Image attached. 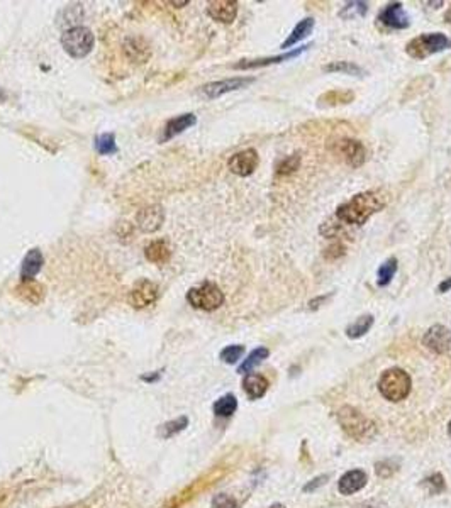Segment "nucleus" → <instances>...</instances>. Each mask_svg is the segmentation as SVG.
<instances>
[{
  "mask_svg": "<svg viewBox=\"0 0 451 508\" xmlns=\"http://www.w3.org/2000/svg\"><path fill=\"white\" fill-rule=\"evenodd\" d=\"M268 508H285V505H282V503H275V505H272Z\"/></svg>",
  "mask_w": 451,
  "mask_h": 508,
  "instance_id": "obj_41",
  "label": "nucleus"
},
{
  "mask_svg": "<svg viewBox=\"0 0 451 508\" xmlns=\"http://www.w3.org/2000/svg\"><path fill=\"white\" fill-rule=\"evenodd\" d=\"M268 380L265 376L258 373H248L243 380V388H245L248 398L250 400H258L261 396H265V393L268 392Z\"/></svg>",
  "mask_w": 451,
  "mask_h": 508,
  "instance_id": "obj_18",
  "label": "nucleus"
},
{
  "mask_svg": "<svg viewBox=\"0 0 451 508\" xmlns=\"http://www.w3.org/2000/svg\"><path fill=\"white\" fill-rule=\"evenodd\" d=\"M210 508H238V502L226 493H219V495L214 496Z\"/></svg>",
  "mask_w": 451,
  "mask_h": 508,
  "instance_id": "obj_36",
  "label": "nucleus"
},
{
  "mask_svg": "<svg viewBox=\"0 0 451 508\" xmlns=\"http://www.w3.org/2000/svg\"><path fill=\"white\" fill-rule=\"evenodd\" d=\"M165 221V212L160 205L144 207L136 215V224L143 232H154L161 227Z\"/></svg>",
  "mask_w": 451,
  "mask_h": 508,
  "instance_id": "obj_15",
  "label": "nucleus"
},
{
  "mask_svg": "<svg viewBox=\"0 0 451 508\" xmlns=\"http://www.w3.org/2000/svg\"><path fill=\"white\" fill-rule=\"evenodd\" d=\"M354 100V94L351 90H331L326 92L324 95L319 97V105L326 107H336V105H345Z\"/></svg>",
  "mask_w": 451,
  "mask_h": 508,
  "instance_id": "obj_23",
  "label": "nucleus"
},
{
  "mask_svg": "<svg viewBox=\"0 0 451 508\" xmlns=\"http://www.w3.org/2000/svg\"><path fill=\"white\" fill-rule=\"evenodd\" d=\"M445 19H446V22H450V24H451V9L448 10V12H446V16H445Z\"/></svg>",
  "mask_w": 451,
  "mask_h": 508,
  "instance_id": "obj_40",
  "label": "nucleus"
},
{
  "mask_svg": "<svg viewBox=\"0 0 451 508\" xmlns=\"http://www.w3.org/2000/svg\"><path fill=\"white\" fill-rule=\"evenodd\" d=\"M450 290H451V276L445 278V280L438 285V288H436L438 294H446V292H450Z\"/></svg>",
  "mask_w": 451,
  "mask_h": 508,
  "instance_id": "obj_38",
  "label": "nucleus"
},
{
  "mask_svg": "<svg viewBox=\"0 0 451 508\" xmlns=\"http://www.w3.org/2000/svg\"><path fill=\"white\" fill-rule=\"evenodd\" d=\"M338 153L343 154L345 161L353 168H360L367 159V150L357 139H341L338 143Z\"/></svg>",
  "mask_w": 451,
  "mask_h": 508,
  "instance_id": "obj_14",
  "label": "nucleus"
},
{
  "mask_svg": "<svg viewBox=\"0 0 451 508\" xmlns=\"http://www.w3.org/2000/svg\"><path fill=\"white\" fill-rule=\"evenodd\" d=\"M188 425V418L187 417H180L177 418V420H172V422H166V424L161 427V436L165 437V439H168V437L175 436V434L182 432V430L187 427Z\"/></svg>",
  "mask_w": 451,
  "mask_h": 508,
  "instance_id": "obj_34",
  "label": "nucleus"
},
{
  "mask_svg": "<svg viewBox=\"0 0 451 508\" xmlns=\"http://www.w3.org/2000/svg\"><path fill=\"white\" fill-rule=\"evenodd\" d=\"M94 34L88 28L83 26H75V28L68 29L63 32L61 36V46L65 48L66 53L72 58H85L94 48Z\"/></svg>",
  "mask_w": 451,
  "mask_h": 508,
  "instance_id": "obj_6",
  "label": "nucleus"
},
{
  "mask_svg": "<svg viewBox=\"0 0 451 508\" xmlns=\"http://www.w3.org/2000/svg\"><path fill=\"white\" fill-rule=\"evenodd\" d=\"M238 409V400L234 395L228 393V395L221 396L216 403H214V414L217 417H231Z\"/></svg>",
  "mask_w": 451,
  "mask_h": 508,
  "instance_id": "obj_28",
  "label": "nucleus"
},
{
  "mask_svg": "<svg viewBox=\"0 0 451 508\" xmlns=\"http://www.w3.org/2000/svg\"><path fill=\"white\" fill-rule=\"evenodd\" d=\"M253 81H254L253 77H250V79H246V77H236V79H228V80L207 83L201 88V92L206 95L207 99H217V97H221V95L229 94V92L241 90V88L248 87V85H251Z\"/></svg>",
  "mask_w": 451,
  "mask_h": 508,
  "instance_id": "obj_8",
  "label": "nucleus"
},
{
  "mask_svg": "<svg viewBox=\"0 0 451 508\" xmlns=\"http://www.w3.org/2000/svg\"><path fill=\"white\" fill-rule=\"evenodd\" d=\"M423 487L428 489V493L430 495H439V493L445 491L446 485H445V478L441 476V474H431L430 478H426L423 483Z\"/></svg>",
  "mask_w": 451,
  "mask_h": 508,
  "instance_id": "obj_33",
  "label": "nucleus"
},
{
  "mask_svg": "<svg viewBox=\"0 0 451 508\" xmlns=\"http://www.w3.org/2000/svg\"><path fill=\"white\" fill-rule=\"evenodd\" d=\"M451 39L443 32H428L410 39L405 46V53L412 59H426L436 53L450 50Z\"/></svg>",
  "mask_w": 451,
  "mask_h": 508,
  "instance_id": "obj_4",
  "label": "nucleus"
},
{
  "mask_svg": "<svg viewBox=\"0 0 451 508\" xmlns=\"http://www.w3.org/2000/svg\"><path fill=\"white\" fill-rule=\"evenodd\" d=\"M207 14L210 19L223 22V24H231L238 16V2L234 0H216L209 2L207 6Z\"/></svg>",
  "mask_w": 451,
  "mask_h": 508,
  "instance_id": "obj_16",
  "label": "nucleus"
},
{
  "mask_svg": "<svg viewBox=\"0 0 451 508\" xmlns=\"http://www.w3.org/2000/svg\"><path fill=\"white\" fill-rule=\"evenodd\" d=\"M258 163H260V156H258L257 150H245L236 153L234 156L229 158L228 166L231 170V173L238 176H250L253 175L254 170L258 168Z\"/></svg>",
  "mask_w": 451,
  "mask_h": 508,
  "instance_id": "obj_10",
  "label": "nucleus"
},
{
  "mask_svg": "<svg viewBox=\"0 0 451 508\" xmlns=\"http://www.w3.org/2000/svg\"><path fill=\"white\" fill-rule=\"evenodd\" d=\"M43 253L39 250H31L26 258L22 259L21 266V278L22 280H32L36 274L39 273V270L43 268Z\"/></svg>",
  "mask_w": 451,
  "mask_h": 508,
  "instance_id": "obj_21",
  "label": "nucleus"
},
{
  "mask_svg": "<svg viewBox=\"0 0 451 508\" xmlns=\"http://www.w3.org/2000/svg\"><path fill=\"white\" fill-rule=\"evenodd\" d=\"M195 122H197V117H195L194 114H182V116L175 119H170L165 125V134L161 137V141L165 143V141L172 139V137L182 134V132L187 131L188 128L195 125Z\"/></svg>",
  "mask_w": 451,
  "mask_h": 508,
  "instance_id": "obj_19",
  "label": "nucleus"
},
{
  "mask_svg": "<svg viewBox=\"0 0 451 508\" xmlns=\"http://www.w3.org/2000/svg\"><path fill=\"white\" fill-rule=\"evenodd\" d=\"M368 12L367 2H348L339 12V17L343 19H354V17H363Z\"/></svg>",
  "mask_w": 451,
  "mask_h": 508,
  "instance_id": "obj_30",
  "label": "nucleus"
},
{
  "mask_svg": "<svg viewBox=\"0 0 451 508\" xmlns=\"http://www.w3.org/2000/svg\"><path fill=\"white\" fill-rule=\"evenodd\" d=\"M323 72H326V73H345V75H351V77L367 75V73H365V70L361 68V66H358L357 63H353V61L329 63V65L323 66Z\"/></svg>",
  "mask_w": 451,
  "mask_h": 508,
  "instance_id": "obj_25",
  "label": "nucleus"
},
{
  "mask_svg": "<svg viewBox=\"0 0 451 508\" xmlns=\"http://www.w3.org/2000/svg\"><path fill=\"white\" fill-rule=\"evenodd\" d=\"M268 356H270V351L267 349V347H257V349L251 351L250 354H248V358L245 359V361H243V365L238 368V373H241V374L251 373V372H253L254 366L260 365V363L263 361V359H267Z\"/></svg>",
  "mask_w": 451,
  "mask_h": 508,
  "instance_id": "obj_27",
  "label": "nucleus"
},
{
  "mask_svg": "<svg viewBox=\"0 0 451 508\" xmlns=\"http://www.w3.org/2000/svg\"><path fill=\"white\" fill-rule=\"evenodd\" d=\"M144 254H146L148 261L157 263V265H163V263H166L170 259L172 251H170L168 244H166L165 241H153V243L148 244Z\"/></svg>",
  "mask_w": 451,
  "mask_h": 508,
  "instance_id": "obj_22",
  "label": "nucleus"
},
{
  "mask_svg": "<svg viewBox=\"0 0 451 508\" xmlns=\"http://www.w3.org/2000/svg\"><path fill=\"white\" fill-rule=\"evenodd\" d=\"M338 422L341 429L358 443H368L377 436L375 422L353 407H343L338 412Z\"/></svg>",
  "mask_w": 451,
  "mask_h": 508,
  "instance_id": "obj_2",
  "label": "nucleus"
},
{
  "mask_svg": "<svg viewBox=\"0 0 451 508\" xmlns=\"http://www.w3.org/2000/svg\"><path fill=\"white\" fill-rule=\"evenodd\" d=\"M314 26H316V21H314L312 17H305V19H302L297 26H295L294 29H292V32L288 34V38L283 41L282 46H280V48H282V50H290V48L294 46V44H297L299 41L305 39L309 34H312Z\"/></svg>",
  "mask_w": 451,
  "mask_h": 508,
  "instance_id": "obj_20",
  "label": "nucleus"
},
{
  "mask_svg": "<svg viewBox=\"0 0 451 508\" xmlns=\"http://www.w3.org/2000/svg\"><path fill=\"white\" fill-rule=\"evenodd\" d=\"M448 434H450V437H451V422H450V427H448Z\"/></svg>",
  "mask_w": 451,
  "mask_h": 508,
  "instance_id": "obj_42",
  "label": "nucleus"
},
{
  "mask_svg": "<svg viewBox=\"0 0 451 508\" xmlns=\"http://www.w3.org/2000/svg\"><path fill=\"white\" fill-rule=\"evenodd\" d=\"M328 478H329L328 474H323V476H319V478H316V480H312V481H310V483H308L304 487V493L314 491V489H317L319 487H323V485H326Z\"/></svg>",
  "mask_w": 451,
  "mask_h": 508,
  "instance_id": "obj_37",
  "label": "nucleus"
},
{
  "mask_svg": "<svg viewBox=\"0 0 451 508\" xmlns=\"http://www.w3.org/2000/svg\"><path fill=\"white\" fill-rule=\"evenodd\" d=\"M329 298V295H324V296H319V298H316V300H310V302H309V309H319V307H321V303H323V302H326V300Z\"/></svg>",
  "mask_w": 451,
  "mask_h": 508,
  "instance_id": "obj_39",
  "label": "nucleus"
},
{
  "mask_svg": "<svg viewBox=\"0 0 451 508\" xmlns=\"http://www.w3.org/2000/svg\"><path fill=\"white\" fill-rule=\"evenodd\" d=\"M224 294L217 285L206 281V283L199 285L188 290L187 302L190 303L194 309L204 310V312H212L217 310L224 303Z\"/></svg>",
  "mask_w": 451,
  "mask_h": 508,
  "instance_id": "obj_5",
  "label": "nucleus"
},
{
  "mask_svg": "<svg viewBox=\"0 0 451 508\" xmlns=\"http://www.w3.org/2000/svg\"><path fill=\"white\" fill-rule=\"evenodd\" d=\"M410 387H412V381H410L409 373H405L402 368L387 369L379 380V390L389 402H402L408 398Z\"/></svg>",
  "mask_w": 451,
  "mask_h": 508,
  "instance_id": "obj_3",
  "label": "nucleus"
},
{
  "mask_svg": "<svg viewBox=\"0 0 451 508\" xmlns=\"http://www.w3.org/2000/svg\"><path fill=\"white\" fill-rule=\"evenodd\" d=\"M14 295L26 303L31 305H39L46 296V288L43 283L34 280H22L19 285L14 288Z\"/></svg>",
  "mask_w": 451,
  "mask_h": 508,
  "instance_id": "obj_13",
  "label": "nucleus"
},
{
  "mask_svg": "<svg viewBox=\"0 0 451 508\" xmlns=\"http://www.w3.org/2000/svg\"><path fill=\"white\" fill-rule=\"evenodd\" d=\"M397 268H399L397 258H394V256H392V258L385 259V261L380 265L379 273H377V276H379V280H377V285H379L380 288L389 287V285L392 283V280H394L395 273H397Z\"/></svg>",
  "mask_w": 451,
  "mask_h": 508,
  "instance_id": "obj_26",
  "label": "nucleus"
},
{
  "mask_svg": "<svg viewBox=\"0 0 451 508\" xmlns=\"http://www.w3.org/2000/svg\"><path fill=\"white\" fill-rule=\"evenodd\" d=\"M397 469H399L397 465H395L394 461H390V459H387V461H379L375 465V473L377 476L380 478H390Z\"/></svg>",
  "mask_w": 451,
  "mask_h": 508,
  "instance_id": "obj_35",
  "label": "nucleus"
},
{
  "mask_svg": "<svg viewBox=\"0 0 451 508\" xmlns=\"http://www.w3.org/2000/svg\"><path fill=\"white\" fill-rule=\"evenodd\" d=\"M243 354H245V346L236 344V346L224 347V349L221 351L219 358H221V361L226 363V365H234V363H238L239 359H241Z\"/></svg>",
  "mask_w": 451,
  "mask_h": 508,
  "instance_id": "obj_32",
  "label": "nucleus"
},
{
  "mask_svg": "<svg viewBox=\"0 0 451 508\" xmlns=\"http://www.w3.org/2000/svg\"><path fill=\"white\" fill-rule=\"evenodd\" d=\"M379 22L387 29H408L410 21L408 14L404 12L402 2H390L389 6L383 7L382 12L379 14Z\"/></svg>",
  "mask_w": 451,
  "mask_h": 508,
  "instance_id": "obj_11",
  "label": "nucleus"
},
{
  "mask_svg": "<svg viewBox=\"0 0 451 508\" xmlns=\"http://www.w3.org/2000/svg\"><path fill=\"white\" fill-rule=\"evenodd\" d=\"M95 150L99 154H114L117 153V144H116V136L114 134H101L95 137Z\"/></svg>",
  "mask_w": 451,
  "mask_h": 508,
  "instance_id": "obj_29",
  "label": "nucleus"
},
{
  "mask_svg": "<svg viewBox=\"0 0 451 508\" xmlns=\"http://www.w3.org/2000/svg\"><path fill=\"white\" fill-rule=\"evenodd\" d=\"M373 322H375L373 315H361V317H358L357 321L351 322L348 327H346V336L350 339H360V337H363L372 329Z\"/></svg>",
  "mask_w": 451,
  "mask_h": 508,
  "instance_id": "obj_24",
  "label": "nucleus"
},
{
  "mask_svg": "<svg viewBox=\"0 0 451 508\" xmlns=\"http://www.w3.org/2000/svg\"><path fill=\"white\" fill-rule=\"evenodd\" d=\"M423 344L436 354H445L451 347V331L441 324L432 325L424 334Z\"/></svg>",
  "mask_w": 451,
  "mask_h": 508,
  "instance_id": "obj_9",
  "label": "nucleus"
},
{
  "mask_svg": "<svg viewBox=\"0 0 451 508\" xmlns=\"http://www.w3.org/2000/svg\"><path fill=\"white\" fill-rule=\"evenodd\" d=\"M158 295H160V290H158L157 283L150 280H139L129 292L128 302L134 309H144V307H150L151 303L157 302Z\"/></svg>",
  "mask_w": 451,
  "mask_h": 508,
  "instance_id": "obj_7",
  "label": "nucleus"
},
{
  "mask_svg": "<svg viewBox=\"0 0 451 508\" xmlns=\"http://www.w3.org/2000/svg\"><path fill=\"white\" fill-rule=\"evenodd\" d=\"M299 166H301V156L295 153V154H292V156L283 158L282 161L279 163V166H277V175L279 176L290 175V173L297 172Z\"/></svg>",
  "mask_w": 451,
  "mask_h": 508,
  "instance_id": "obj_31",
  "label": "nucleus"
},
{
  "mask_svg": "<svg viewBox=\"0 0 451 508\" xmlns=\"http://www.w3.org/2000/svg\"><path fill=\"white\" fill-rule=\"evenodd\" d=\"M389 199L383 192L370 190L357 194L348 202L341 203L336 210V217L350 225H363L372 215L383 209Z\"/></svg>",
  "mask_w": 451,
  "mask_h": 508,
  "instance_id": "obj_1",
  "label": "nucleus"
},
{
  "mask_svg": "<svg viewBox=\"0 0 451 508\" xmlns=\"http://www.w3.org/2000/svg\"><path fill=\"white\" fill-rule=\"evenodd\" d=\"M367 481H368V478L365 471L351 469L341 476V480H339V483H338V489L341 495L350 496V495H353V493L360 491L361 488H365Z\"/></svg>",
  "mask_w": 451,
  "mask_h": 508,
  "instance_id": "obj_17",
  "label": "nucleus"
},
{
  "mask_svg": "<svg viewBox=\"0 0 451 508\" xmlns=\"http://www.w3.org/2000/svg\"><path fill=\"white\" fill-rule=\"evenodd\" d=\"M312 44H305V46L297 48V50H290L288 53L279 54V57H268V58H260V59H241L239 63H236L232 68L236 70H253V68H261V66H270V65H279V63L290 61V59L301 57L302 53L309 50Z\"/></svg>",
  "mask_w": 451,
  "mask_h": 508,
  "instance_id": "obj_12",
  "label": "nucleus"
}]
</instances>
